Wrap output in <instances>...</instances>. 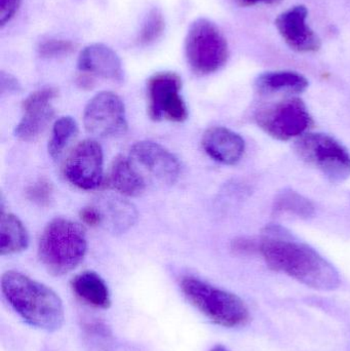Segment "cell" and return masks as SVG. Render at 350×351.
I'll return each instance as SVG.
<instances>
[{
	"label": "cell",
	"instance_id": "1",
	"mask_svg": "<svg viewBox=\"0 0 350 351\" xmlns=\"http://www.w3.org/2000/svg\"><path fill=\"white\" fill-rule=\"evenodd\" d=\"M257 254L275 271L283 272L306 287L318 291L340 286L338 270L310 245L292 239L281 227L271 226L258 239Z\"/></svg>",
	"mask_w": 350,
	"mask_h": 351
},
{
	"label": "cell",
	"instance_id": "2",
	"mask_svg": "<svg viewBox=\"0 0 350 351\" xmlns=\"http://www.w3.org/2000/svg\"><path fill=\"white\" fill-rule=\"evenodd\" d=\"M1 291L8 304L31 327L47 332L61 329L65 321L63 302L49 287L10 270L2 276Z\"/></svg>",
	"mask_w": 350,
	"mask_h": 351
},
{
	"label": "cell",
	"instance_id": "3",
	"mask_svg": "<svg viewBox=\"0 0 350 351\" xmlns=\"http://www.w3.org/2000/svg\"><path fill=\"white\" fill-rule=\"evenodd\" d=\"M88 251L84 229L78 223L55 218L43 229L38 243V257L45 269L55 276L75 269Z\"/></svg>",
	"mask_w": 350,
	"mask_h": 351
},
{
	"label": "cell",
	"instance_id": "4",
	"mask_svg": "<svg viewBox=\"0 0 350 351\" xmlns=\"http://www.w3.org/2000/svg\"><path fill=\"white\" fill-rule=\"evenodd\" d=\"M180 288L188 302L216 325L238 328L250 321L248 306L234 293L212 286L195 276H184Z\"/></svg>",
	"mask_w": 350,
	"mask_h": 351
},
{
	"label": "cell",
	"instance_id": "5",
	"mask_svg": "<svg viewBox=\"0 0 350 351\" xmlns=\"http://www.w3.org/2000/svg\"><path fill=\"white\" fill-rule=\"evenodd\" d=\"M185 56L191 70L209 75L221 69L229 57L227 40L219 27L209 19L191 23L185 38Z\"/></svg>",
	"mask_w": 350,
	"mask_h": 351
},
{
	"label": "cell",
	"instance_id": "6",
	"mask_svg": "<svg viewBox=\"0 0 350 351\" xmlns=\"http://www.w3.org/2000/svg\"><path fill=\"white\" fill-rule=\"evenodd\" d=\"M295 152L331 183H342L350 177V152L332 136L304 134L296 141Z\"/></svg>",
	"mask_w": 350,
	"mask_h": 351
},
{
	"label": "cell",
	"instance_id": "7",
	"mask_svg": "<svg viewBox=\"0 0 350 351\" xmlns=\"http://www.w3.org/2000/svg\"><path fill=\"white\" fill-rule=\"evenodd\" d=\"M255 121L264 133L279 141L301 137L314 125L308 106L299 98L286 99L259 109Z\"/></svg>",
	"mask_w": 350,
	"mask_h": 351
},
{
	"label": "cell",
	"instance_id": "8",
	"mask_svg": "<svg viewBox=\"0 0 350 351\" xmlns=\"http://www.w3.org/2000/svg\"><path fill=\"white\" fill-rule=\"evenodd\" d=\"M182 80L175 72H158L148 80V113L155 121L182 123L188 117L180 92Z\"/></svg>",
	"mask_w": 350,
	"mask_h": 351
},
{
	"label": "cell",
	"instance_id": "9",
	"mask_svg": "<svg viewBox=\"0 0 350 351\" xmlns=\"http://www.w3.org/2000/svg\"><path fill=\"white\" fill-rule=\"evenodd\" d=\"M84 123L88 133L96 137L125 135L127 121L121 97L112 92H101L92 97L84 108Z\"/></svg>",
	"mask_w": 350,
	"mask_h": 351
},
{
	"label": "cell",
	"instance_id": "10",
	"mask_svg": "<svg viewBox=\"0 0 350 351\" xmlns=\"http://www.w3.org/2000/svg\"><path fill=\"white\" fill-rule=\"evenodd\" d=\"M104 156L96 140L78 143L66 160L64 173L70 183L82 190H95L103 182Z\"/></svg>",
	"mask_w": 350,
	"mask_h": 351
},
{
	"label": "cell",
	"instance_id": "11",
	"mask_svg": "<svg viewBox=\"0 0 350 351\" xmlns=\"http://www.w3.org/2000/svg\"><path fill=\"white\" fill-rule=\"evenodd\" d=\"M57 97V88L47 86L35 90L23 101V117L14 129L18 140L34 141L45 132L55 115L53 101Z\"/></svg>",
	"mask_w": 350,
	"mask_h": 351
},
{
	"label": "cell",
	"instance_id": "12",
	"mask_svg": "<svg viewBox=\"0 0 350 351\" xmlns=\"http://www.w3.org/2000/svg\"><path fill=\"white\" fill-rule=\"evenodd\" d=\"M129 158L140 172L147 173L162 184H174L180 175L178 158L155 142L140 141L134 144Z\"/></svg>",
	"mask_w": 350,
	"mask_h": 351
},
{
	"label": "cell",
	"instance_id": "13",
	"mask_svg": "<svg viewBox=\"0 0 350 351\" xmlns=\"http://www.w3.org/2000/svg\"><path fill=\"white\" fill-rule=\"evenodd\" d=\"M308 8L296 5L282 12L275 21L277 30L285 43L298 53H314L321 40L308 24Z\"/></svg>",
	"mask_w": 350,
	"mask_h": 351
},
{
	"label": "cell",
	"instance_id": "14",
	"mask_svg": "<svg viewBox=\"0 0 350 351\" xmlns=\"http://www.w3.org/2000/svg\"><path fill=\"white\" fill-rule=\"evenodd\" d=\"M77 67L82 73L113 82L125 80V70L119 56L104 43H92L80 51Z\"/></svg>",
	"mask_w": 350,
	"mask_h": 351
},
{
	"label": "cell",
	"instance_id": "15",
	"mask_svg": "<svg viewBox=\"0 0 350 351\" xmlns=\"http://www.w3.org/2000/svg\"><path fill=\"white\" fill-rule=\"evenodd\" d=\"M201 145L210 158L226 166L238 164L246 152L242 136L224 127L208 129L203 134Z\"/></svg>",
	"mask_w": 350,
	"mask_h": 351
},
{
	"label": "cell",
	"instance_id": "16",
	"mask_svg": "<svg viewBox=\"0 0 350 351\" xmlns=\"http://www.w3.org/2000/svg\"><path fill=\"white\" fill-rule=\"evenodd\" d=\"M74 295L84 304L98 309H108L111 306V296L108 286L97 272H82L71 280Z\"/></svg>",
	"mask_w": 350,
	"mask_h": 351
},
{
	"label": "cell",
	"instance_id": "17",
	"mask_svg": "<svg viewBox=\"0 0 350 351\" xmlns=\"http://www.w3.org/2000/svg\"><path fill=\"white\" fill-rule=\"evenodd\" d=\"M108 184L112 189L125 196H138L143 193L146 182L139 169L131 158L117 156L111 165Z\"/></svg>",
	"mask_w": 350,
	"mask_h": 351
},
{
	"label": "cell",
	"instance_id": "18",
	"mask_svg": "<svg viewBox=\"0 0 350 351\" xmlns=\"http://www.w3.org/2000/svg\"><path fill=\"white\" fill-rule=\"evenodd\" d=\"M257 90L262 95L301 94L310 82L302 74L294 71H269L257 77Z\"/></svg>",
	"mask_w": 350,
	"mask_h": 351
},
{
	"label": "cell",
	"instance_id": "19",
	"mask_svg": "<svg viewBox=\"0 0 350 351\" xmlns=\"http://www.w3.org/2000/svg\"><path fill=\"white\" fill-rule=\"evenodd\" d=\"M96 206L102 215V224L108 225L113 232H125L137 221L138 213L135 206L117 196L102 198L99 206Z\"/></svg>",
	"mask_w": 350,
	"mask_h": 351
},
{
	"label": "cell",
	"instance_id": "20",
	"mask_svg": "<svg viewBox=\"0 0 350 351\" xmlns=\"http://www.w3.org/2000/svg\"><path fill=\"white\" fill-rule=\"evenodd\" d=\"M28 231L22 221L10 213L2 210L0 220V253L2 256L20 253L27 249Z\"/></svg>",
	"mask_w": 350,
	"mask_h": 351
},
{
	"label": "cell",
	"instance_id": "21",
	"mask_svg": "<svg viewBox=\"0 0 350 351\" xmlns=\"http://www.w3.org/2000/svg\"><path fill=\"white\" fill-rule=\"evenodd\" d=\"M273 212L277 216L289 215L298 219H310L316 213V206L312 200L299 192L284 189L275 196Z\"/></svg>",
	"mask_w": 350,
	"mask_h": 351
},
{
	"label": "cell",
	"instance_id": "22",
	"mask_svg": "<svg viewBox=\"0 0 350 351\" xmlns=\"http://www.w3.org/2000/svg\"><path fill=\"white\" fill-rule=\"evenodd\" d=\"M78 125L75 119L71 117H63L53 123L51 139L49 141V154L53 160L59 158L63 154L72 139L77 135Z\"/></svg>",
	"mask_w": 350,
	"mask_h": 351
},
{
	"label": "cell",
	"instance_id": "23",
	"mask_svg": "<svg viewBox=\"0 0 350 351\" xmlns=\"http://www.w3.org/2000/svg\"><path fill=\"white\" fill-rule=\"evenodd\" d=\"M166 28V21L160 8H154L148 12L137 38L138 45H150L160 39Z\"/></svg>",
	"mask_w": 350,
	"mask_h": 351
},
{
	"label": "cell",
	"instance_id": "24",
	"mask_svg": "<svg viewBox=\"0 0 350 351\" xmlns=\"http://www.w3.org/2000/svg\"><path fill=\"white\" fill-rule=\"evenodd\" d=\"M53 185L47 179L37 180L26 190V195L30 202L39 206H47L53 198Z\"/></svg>",
	"mask_w": 350,
	"mask_h": 351
},
{
	"label": "cell",
	"instance_id": "25",
	"mask_svg": "<svg viewBox=\"0 0 350 351\" xmlns=\"http://www.w3.org/2000/svg\"><path fill=\"white\" fill-rule=\"evenodd\" d=\"M75 49V45L64 39H47L38 45V53L41 57L57 58L69 55Z\"/></svg>",
	"mask_w": 350,
	"mask_h": 351
},
{
	"label": "cell",
	"instance_id": "26",
	"mask_svg": "<svg viewBox=\"0 0 350 351\" xmlns=\"http://www.w3.org/2000/svg\"><path fill=\"white\" fill-rule=\"evenodd\" d=\"M257 245H258V241H255L254 239L240 237L232 241V249L234 253L240 255H251V254L257 253Z\"/></svg>",
	"mask_w": 350,
	"mask_h": 351
},
{
	"label": "cell",
	"instance_id": "27",
	"mask_svg": "<svg viewBox=\"0 0 350 351\" xmlns=\"http://www.w3.org/2000/svg\"><path fill=\"white\" fill-rule=\"evenodd\" d=\"M21 0H0V25L8 24L18 12Z\"/></svg>",
	"mask_w": 350,
	"mask_h": 351
},
{
	"label": "cell",
	"instance_id": "28",
	"mask_svg": "<svg viewBox=\"0 0 350 351\" xmlns=\"http://www.w3.org/2000/svg\"><path fill=\"white\" fill-rule=\"evenodd\" d=\"M84 329L86 335L96 338V339H99L100 337L101 339L108 340L111 336L109 328L101 322H88V323L84 324Z\"/></svg>",
	"mask_w": 350,
	"mask_h": 351
},
{
	"label": "cell",
	"instance_id": "29",
	"mask_svg": "<svg viewBox=\"0 0 350 351\" xmlns=\"http://www.w3.org/2000/svg\"><path fill=\"white\" fill-rule=\"evenodd\" d=\"M80 219L84 224L88 225V226L96 227L99 225L102 224V215H101L100 210L95 206H86V208H82L79 213Z\"/></svg>",
	"mask_w": 350,
	"mask_h": 351
},
{
	"label": "cell",
	"instance_id": "30",
	"mask_svg": "<svg viewBox=\"0 0 350 351\" xmlns=\"http://www.w3.org/2000/svg\"><path fill=\"white\" fill-rule=\"evenodd\" d=\"M0 90H1L2 95L16 94V93L21 92L22 88H21L20 82L14 76L2 71L0 74Z\"/></svg>",
	"mask_w": 350,
	"mask_h": 351
},
{
	"label": "cell",
	"instance_id": "31",
	"mask_svg": "<svg viewBox=\"0 0 350 351\" xmlns=\"http://www.w3.org/2000/svg\"><path fill=\"white\" fill-rule=\"evenodd\" d=\"M236 3L240 6H253L257 5V4H268V5H273V4L279 3L283 0H234Z\"/></svg>",
	"mask_w": 350,
	"mask_h": 351
},
{
	"label": "cell",
	"instance_id": "32",
	"mask_svg": "<svg viewBox=\"0 0 350 351\" xmlns=\"http://www.w3.org/2000/svg\"><path fill=\"white\" fill-rule=\"evenodd\" d=\"M211 351H229V350H228L227 348H225V346H214L213 348H212Z\"/></svg>",
	"mask_w": 350,
	"mask_h": 351
}]
</instances>
